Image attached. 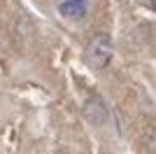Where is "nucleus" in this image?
Wrapping results in <instances>:
<instances>
[{
	"label": "nucleus",
	"instance_id": "1",
	"mask_svg": "<svg viewBox=\"0 0 156 154\" xmlns=\"http://www.w3.org/2000/svg\"><path fill=\"white\" fill-rule=\"evenodd\" d=\"M112 54H114L112 38L107 33H98L96 38L89 42V47H86V63L91 65L93 70H103V68L110 65Z\"/></svg>",
	"mask_w": 156,
	"mask_h": 154
},
{
	"label": "nucleus",
	"instance_id": "4",
	"mask_svg": "<svg viewBox=\"0 0 156 154\" xmlns=\"http://www.w3.org/2000/svg\"><path fill=\"white\" fill-rule=\"evenodd\" d=\"M149 5H151V9L156 12V0H149Z\"/></svg>",
	"mask_w": 156,
	"mask_h": 154
},
{
	"label": "nucleus",
	"instance_id": "3",
	"mask_svg": "<svg viewBox=\"0 0 156 154\" xmlns=\"http://www.w3.org/2000/svg\"><path fill=\"white\" fill-rule=\"evenodd\" d=\"M89 12V2L86 0H65L58 5V14L65 19H84Z\"/></svg>",
	"mask_w": 156,
	"mask_h": 154
},
{
	"label": "nucleus",
	"instance_id": "2",
	"mask_svg": "<svg viewBox=\"0 0 156 154\" xmlns=\"http://www.w3.org/2000/svg\"><path fill=\"white\" fill-rule=\"evenodd\" d=\"M82 112H84V119L89 124H93V126H103L107 122V108H105V103L100 98H89L84 103Z\"/></svg>",
	"mask_w": 156,
	"mask_h": 154
}]
</instances>
